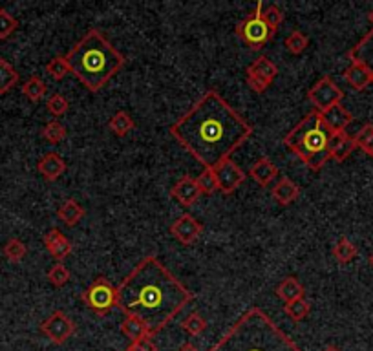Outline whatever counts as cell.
<instances>
[{
  "mask_svg": "<svg viewBox=\"0 0 373 351\" xmlns=\"http://www.w3.org/2000/svg\"><path fill=\"white\" fill-rule=\"evenodd\" d=\"M48 282L52 285H55V287H62V285H66L68 282H70V271L66 269V266L62 264V262H57V264H53L52 267H50V271H48Z\"/></svg>",
  "mask_w": 373,
  "mask_h": 351,
  "instance_id": "8d00e7d4",
  "label": "cell"
},
{
  "mask_svg": "<svg viewBox=\"0 0 373 351\" xmlns=\"http://www.w3.org/2000/svg\"><path fill=\"white\" fill-rule=\"evenodd\" d=\"M283 46H286V50H288L289 53L300 55V53L306 52L307 46H309V38H307V35L304 34V31H300V29H293V31L286 37V41H283Z\"/></svg>",
  "mask_w": 373,
  "mask_h": 351,
  "instance_id": "f546056e",
  "label": "cell"
},
{
  "mask_svg": "<svg viewBox=\"0 0 373 351\" xmlns=\"http://www.w3.org/2000/svg\"><path fill=\"white\" fill-rule=\"evenodd\" d=\"M76 322L64 311H61V309L53 311L44 322H41V333H43L44 337L50 338L53 344H57V346H61L66 341H70L76 335Z\"/></svg>",
  "mask_w": 373,
  "mask_h": 351,
  "instance_id": "9c48e42d",
  "label": "cell"
},
{
  "mask_svg": "<svg viewBox=\"0 0 373 351\" xmlns=\"http://www.w3.org/2000/svg\"><path fill=\"white\" fill-rule=\"evenodd\" d=\"M283 311H286V315H288L293 322H300V320H304L307 315L311 313V304H309L306 299H298L293 300V302H288L286 308H283Z\"/></svg>",
  "mask_w": 373,
  "mask_h": 351,
  "instance_id": "d6a6232c",
  "label": "cell"
},
{
  "mask_svg": "<svg viewBox=\"0 0 373 351\" xmlns=\"http://www.w3.org/2000/svg\"><path fill=\"white\" fill-rule=\"evenodd\" d=\"M37 171L46 181H55L66 172V162L57 152H48L37 162Z\"/></svg>",
  "mask_w": 373,
  "mask_h": 351,
  "instance_id": "2e32d148",
  "label": "cell"
},
{
  "mask_svg": "<svg viewBox=\"0 0 373 351\" xmlns=\"http://www.w3.org/2000/svg\"><path fill=\"white\" fill-rule=\"evenodd\" d=\"M44 245H46L48 252H50L57 262H62L64 258L70 257L71 242L59 229H50V231L44 234Z\"/></svg>",
  "mask_w": 373,
  "mask_h": 351,
  "instance_id": "9a60e30c",
  "label": "cell"
},
{
  "mask_svg": "<svg viewBox=\"0 0 373 351\" xmlns=\"http://www.w3.org/2000/svg\"><path fill=\"white\" fill-rule=\"evenodd\" d=\"M214 174H216L218 185H220V190L223 194H232L238 187L246 181V172L241 171L240 166L237 163L232 162L231 157L229 159H223L222 163H218L213 169Z\"/></svg>",
  "mask_w": 373,
  "mask_h": 351,
  "instance_id": "30bf717a",
  "label": "cell"
},
{
  "mask_svg": "<svg viewBox=\"0 0 373 351\" xmlns=\"http://www.w3.org/2000/svg\"><path fill=\"white\" fill-rule=\"evenodd\" d=\"M249 176L253 178V181L258 183L260 187H267L271 181L279 176V166L274 165L269 157H260V159L249 169Z\"/></svg>",
  "mask_w": 373,
  "mask_h": 351,
  "instance_id": "d6986e66",
  "label": "cell"
},
{
  "mask_svg": "<svg viewBox=\"0 0 373 351\" xmlns=\"http://www.w3.org/2000/svg\"><path fill=\"white\" fill-rule=\"evenodd\" d=\"M368 262H370V266H372V269H373V252H372V255H370Z\"/></svg>",
  "mask_w": 373,
  "mask_h": 351,
  "instance_id": "bcb514c9",
  "label": "cell"
},
{
  "mask_svg": "<svg viewBox=\"0 0 373 351\" xmlns=\"http://www.w3.org/2000/svg\"><path fill=\"white\" fill-rule=\"evenodd\" d=\"M322 351H342L339 346H333V344H330V346H326Z\"/></svg>",
  "mask_w": 373,
  "mask_h": 351,
  "instance_id": "ee69618b",
  "label": "cell"
},
{
  "mask_svg": "<svg viewBox=\"0 0 373 351\" xmlns=\"http://www.w3.org/2000/svg\"><path fill=\"white\" fill-rule=\"evenodd\" d=\"M357 257V247H355V243L351 242V240H348V238H340L339 242L335 243V247H333V258H335L339 264H350L353 258Z\"/></svg>",
  "mask_w": 373,
  "mask_h": 351,
  "instance_id": "f1b7e54d",
  "label": "cell"
},
{
  "mask_svg": "<svg viewBox=\"0 0 373 351\" xmlns=\"http://www.w3.org/2000/svg\"><path fill=\"white\" fill-rule=\"evenodd\" d=\"M262 19H264V22L267 24V26L273 29V31H279V28L282 26V22H283V13L279 6L271 4L264 10V13H262Z\"/></svg>",
  "mask_w": 373,
  "mask_h": 351,
  "instance_id": "ab89813d",
  "label": "cell"
},
{
  "mask_svg": "<svg viewBox=\"0 0 373 351\" xmlns=\"http://www.w3.org/2000/svg\"><path fill=\"white\" fill-rule=\"evenodd\" d=\"M348 59L366 68L373 81V28L348 52Z\"/></svg>",
  "mask_w": 373,
  "mask_h": 351,
  "instance_id": "7c38bea8",
  "label": "cell"
},
{
  "mask_svg": "<svg viewBox=\"0 0 373 351\" xmlns=\"http://www.w3.org/2000/svg\"><path fill=\"white\" fill-rule=\"evenodd\" d=\"M2 255L6 260H10L11 264H19L24 260V257L28 255V247L26 243L20 242L19 238H10L6 245L2 247Z\"/></svg>",
  "mask_w": 373,
  "mask_h": 351,
  "instance_id": "83f0119b",
  "label": "cell"
},
{
  "mask_svg": "<svg viewBox=\"0 0 373 351\" xmlns=\"http://www.w3.org/2000/svg\"><path fill=\"white\" fill-rule=\"evenodd\" d=\"M207 320H205L202 315L198 313V311H194V313H190L189 317L185 318L183 322H181V329H183L185 333H189V335H192V337H198V335H202V333L207 331Z\"/></svg>",
  "mask_w": 373,
  "mask_h": 351,
  "instance_id": "836d02e7",
  "label": "cell"
},
{
  "mask_svg": "<svg viewBox=\"0 0 373 351\" xmlns=\"http://www.w3.org/2000/svg\"><path fill=\"white\" fill-rule=\"evenodd\" d=\"M121 333H123L125 337H127L130 342H136V341H139V338L150 337V335H148L147 326H145V324H143L141 320L136 317H125V320L121 322Z\"/></svg>",
  "mask_w": 373,
  "mask_h": 351,
  "instance_id": "4316f807",
  "label": "cell"
},
{
  "mask_svg": "<svg viewBox=\"0 0 373 351\" xmlns=\"http://www.w3.org/2000/svg\"><path fill=\"white\" fill-rule=\"evenodd\" d=\"M344 99V92L340 90L330 76L321 77L315 85L307 90V101L315 106V110H318L321 114H324L326 110L333 108V106L340 105Z\"/></svg>",
  "mask_w": 373,
  "mask_h": 351,
  "instance_id": "ba28073f",
  "label": "cell"
},
{
  "mask_svg": "<svg viewBox=\"0 0 373 351\" xmlns=\"http://www.w3.org/2000/svg\"><path fill=\"white\" fill-rule=\"evenodd\" d=\"M322 121L326 124V129L330 130V134L346 132V129L353 123V114L348 112L342 105H337L322 114Z\"/></svg>",
  "mask_w": 373,
  "mask_h": 351,
  "instance_id": "e0dca14e",
  "label": "cell"
},
{
  "mask_svg": "<svg viewBox=\"0 0 373 351\" xmlns=\"http://www.w3.org/2000/svg\"><path fill=\"white\" fill-rule=\"evenodd\" d=\"M276 296L282 299L286 304L288 302H293V300L304 299L306 296V291H304V285L298 282V278L295 276H288V278H283L279 285H276Z\"/></svg>",
  "mask_w": 373,
  "mask_h": 351,
  "instance_id": "7402d4cb",
  "label": "cell"
},
{
  "mask_svg": "<svg viewBox=\"0 0 373 351\" xmlns=\"http://www.w3.org/2000/svg\"><path fill=\"white\" fill-rule=\"evenodd\" d=\"M170 136L199 165L214 169L253 136V127L216 90H209L170 127Z\"/></svg>",
  "mask_w": 373,
  "mask_h": 351,
  "instance_id": "6da1fadb",
  "label": "cell"
},
{
  "mask_svg": "<svg viewBox=\"0 0 373 351\" xmlns=\"http://www.w3.org/2000/svg\"><path fill=\"white\" fill-rule=\"evenodd\" d=\"M46 73L52 77L53 81H62L70 73V66L64 55H55L52 61L46 64Z\"/></svg>",
  "mask_w": 373,
  "mask_h": 351,
  "instance_id": "d590c367",
  "label": "cell"
},
{
  "mask_svg": "<svg viewBox=\"0 0 373 351\" xmlns=\"http://www.w3.org/2000/svg\"><path fill=\"white\" fill-rule=\"evenodd\" d=\"M57 218L62 223H66L68 227H76L80 220L85 218V207L77 201V199H66L59 205L57 209Z\"/></svg>",
  "mask_w": 373,
  "mask_h": 351,
  "instance_id": "ffe728a7",
  "label": "cell"
},
{
  "mask_svg": "<svg viewBox=\"0 0 373 351\" xmlns=\"http://www.w3.org/2000/svg\"><path fill=\"white\" fill-rule=\"evenodd\" d=\"M300 196V189L293 180H289L288 176H282L276 183H274L273 190H271V198L282 207H288L289 203H293L295 199Z\"/></svg>",
  "mask_w": 373,
  "mask_h": 351,
  "instance_id": "ac0fdd59",
  "label": "cell"
},
{
  "mask_svg": "<svg viewBox=\"0 0 373 351\" xmlns=\"http://www.w3.org/2000/svg\"><path fill=\"white\" fill-rule=\"evenodd\" d=\"M355 147L360 148L366 156L373 157V124H363V129L353 136Z\"/></svg>",
  "mask_w": 373,
  "mask_h": 351,
  "instance_id": "1f68e13d",
  "label": "cell"
},
{
  "mask_svg": "<svg viewBox=\"0 0 373 351\" xmlns=\"http://www.w3.org/2000/svg\"><path fill=\"white\" fill-rule=\"evenodd\" d=\"M190 293L157 257H145L115 287V308L139 318L154 337L192 302Z\"/></svg>",
  "mask_w": 373,
  "mask_h": 351,
  "instance_id": "7a4b0ae2",
  "label": "cell"
},
{
  "mask_svg": "<svg viewBox=\"0 0 373 351\" xmlns=\"http://www.w3.org/2000/svg\"><path fill=\"white\" fill-rule=\"evenodd\" d=\"M262 13H264V2L260 0V2H256L253 11H251L246 19L238 24L237 29H234V34H237L251 50H255V52L262 50V48L276 35V31H273V29L264 22Z\"/></svg>",
  "mask_w": 373,
  "mask_h": 351,
  "instance_id": "8992f818",
  "label": "cell"
},
{
  "mask_svg": "<svg viewBox=\"0 0 373 351\" xmlns=\"http://www.w3.org/2000/svg\"><path fill=\"white\" fill-rule=\"evenodd\" d=\"M178 351H199V350H198V348H196V346H192V344H190V342H185L183 346H181Z\"/></svg>",
  "mask_w": 373,
  "mask_h": 351,
  "instance_id": "7bdbcfd3",
  "label": "cell"
},
{
  "mask_svg": "<svg viewBox=\"0 0 373 351\" xmlns=\"http://www.w3.org/2000/svg\"><path fill=\"white\" fill-rule=\"evenodd\" d=\"M344 81L357 92L366 90L370 85H373L372 76L368 73V70L364 66H360V64H357V62H351L350 66L346 68Z\"/></svg>",
  "mask_w": 373,
  "mask_h": 351,
  "instance_id": "44dd1931",
  "label": "cell"
},
{
  "mask_svg": "<svg viewBox=\"0 0 373 351\" xmlns=\"http://www.w3.org/2000/svg\"><path fill=\"white\" fill-rule=\"evenodd\" d=\"M202 231H204V225L194 218L192 214H181L180 218L169 227V233L183 245H190V243L196 242Z\"/></svg>",
  "mask_w": 373,
  "mask_h": 351,
  "instance_id": "8fae6325",
  "label": "cell"
},
{
  "mask_svg": "<svg viewBox=\"0 0 373 351\" xmlns=\"http://www.w3.org/2000/svg\"><path fill=\"white\" fill-rule=\"evenodd\" d=\"M19 29V20L4 8H0V41L10 38Z\"/></svg>",
  "mask_w": 373,
  "mask_h": 351,
  "instance_id": "f35d334b",
  "label": "cell"
},
{
  "mask_svg": "<svg viewBox=\"0 0 373 351\" xmlns=\"http://www.w3.org/2000/svg\"><path fill=\"white\" fill-rule=\"evenodd\" d=\"M80 300H83L86 308L94 311L95 315L106 317V315L115 308V287L110 284L108 278L99 276V278H95V280L83 291Z\"/></svg>",
  "mask_w": 373,
  "mask_h": 351,
  "instance_id": "52a82bcc",
  "label": "cell"
},
{
  "mask_svg": "<svg viewBox=\"0 0 373 351\" xmlns=\"http://www.w3.org/2000/svg\"><path fill=\"white\" fill-rule=\"evenodd\" d=\"M48 86L46 83L41 79L38 76H31L28 81L22 85V95L26 99H29L31 103H41L46 97Z\"/></svg>",
  "mask_w": 373,
  "mask_h": 351,
  "instance_id": "484cf974",
  "label": "cell"
},
{
  "mask_svg": "<svg viewBox=\"0 0 373 351\" xmlns=\"http://www.w3.org/2000/svg\"><path fill=\"white\" fill-rule=\"evenodd\" d=\"M246 83L251 90L255 92V94H265L267 88L271 86L269 81H265V79H262V77L255 76V73H251V71H247V70H246Z\"/></svg>",
  "mask_w": 373,
  "mask_h": 351,
  "instance_id": "60d3db41",
  "label": "cell"
},
{
  "mask_svg": "<svg viewBox=\"0 0 373 351\" xmlns=\"http://www.w3.org/2000/svg\"><path fill=\"white\" fill-rule=\"evenodd\" d=\"M355 141L353 136H350L348 132H337L330 134V143H328V150H330L331 159H335L337 163L346 162L348 157L353 154L355 150Z\"/></svg>",
  "mask_w": 373,
  "mask_h": 351,
  "instance_id": "5bb4252c",
  "label": "cell"
},
{
  "mask_svg": "<svg viewBox=\"0 0 373 351\" xmlns=\"http://www.w3.org/2000/svg\"><path fill=\"white\" fill-rule=\"evenodd\" d=\"M209 351H304L260 308H251Z\"/></svg>",
  "mask_w": 373,
  "mask_h": 351,
  "instance_id": "277c9868",
  "label": "cell"
},
{
  "mask_svg": "<svg viewBox=\"0 0 373 351\" xmlns=\"http://www.w3.org/2000/svg\"><path fill=\"white\" fill-rule=\"evenodd\" d=\"M64 57L71 73L92 94L99 92L125 66L123 53H119L95 28L88 29Z\"/></svg>",
  "mask_w": 373,
  "mask_h": 351,
  "instance_id": "3957f363",
  "label": "cell"
},
{
  "mask_svg": "<svg viewBox=\"0 0 373 351\" xmlns=\"http://www.w3.org/2000/svg\"><path fill=\"white\" fill-rule=\"evenodd\" d=\"M46 110L55 119L61 117V115H64L70 110V101L62 94H52L46 101Z\"/></svg>",
  "mask_w": 373,
  "mask_h": 351,
  "instance_id": "74e56055",
  "label": "cell"
},
{
  "mask_svg": "<svg viewBox=\"0 0 373 351\" xmlns=\"http://www.w3.org/2000/svg\"><path fill=\"white\" fill-rule=\"evenodd\" d=\"M108 129L113 136H118V138H125V136H128V134L136 129V121H134L132 115L128 114V112L119 110V112H115V114L110 117Z\"/></svg>",
  "mask_w": 373,
  "mask_h": 351,
  "instance_id": "603a6c76",
  "label": "cell"
},
{
  "mask_svg": "<svg viewBox=\"0 0 373 351\" xmlns=\"http://www.w3.org/2000/svg\"><path fill=\"white\" fill-rule=\"evenodd\" d=\"M43 138L46 139L48 143H52V145H57V143H61L62 139L68 136L66 127L59 121V119H52V121H48L46 124L43 127Z\"/></svg>",
  "mask_w": 373,
  "mask_h": 351,
  "instance_id": "4dcf8cb0",
  "label": "cell"
},
{
  "mask_svg": "<svg viewBox=\"0 0 373 351\" xmlns=\"http://www.w3.org/2000/svg\"><path fill=\"white\" fill-rule=\"evenodd\" d=\"M19 71L15 70L13 64L6 59H0V95L8 94L19 85Z\"/></svg>",
  "mask_w": 373,
  "mask_h": 351,
  "instance_id": "d4e9b609",
  "label": "cell"
},
{
  "mask_svg": "<svg viewBox=\"0 0 373 351\" xmlns=\"http://www.w3.org/2000/svg\"><path fill=\"white\" fill-rule=\"evenodd\" d=\"M196 183H198V189L202 194L205 196H213L214 192L220 190V185H218L216 174H214L213 169H204V172L196 178Z\"/></svg>",
  "mask_w": 373,
  "mask_h": 351,
  "instance_id": "e575fe53",
  "label": "cell"
},
{
  "mask_svg": "<svg viewBox=\"0 0 373 351\" xmlns=\"http://www.w3.org/2000/svg\"><path fill=\"white\" fill-rule=\"evenodd\" d=\"M125 351H157V346L156 342H154V338L145 337L139 338V341L136 342H130V346H128Z\"/></svg>",
  "mask_w": 373,
  "mask_h": 351,
  "instance_id": "b9f144b4",
  "label": "cell"
},
{
  "mask_svg": "<svg viewBox=\"0 0 373 351\" xmlns=\"http://www.w3.org/2000/svg\"><path fill=\"white\" fill-rule=\"evenodd\" d=\"M368 20H370V22H372V26H373V10L370 11V15H368Z\"/></svg>",
  "mask_w": 373,
  "mask_h": 351,
  "instance_id": "f6af8a7d",
  "label": "cell"
},
{
  "mask_svg": "<svg viewBox=\"0 0 373 351\" xmlns=\"http://www.w3.org/2000/svg\"><path fill=\"white\" fill-rule=\"evenodd\" d=\"M247 71L262 77V79H265V81L273 83L274 79H276V76H279V66H276V64H274L269 57L260 55V57L255 59V61L251 62L249 66H247Z\"/></svg>",
  "mask_w": 373,
  "mask_h": 351,
  "instance_id": "cb8c5ba5",
  "label": "cell"
},
{
  "mask_svg": "<svg viewBox=\"0 0 373 351\" xmlns=\"http://www.w3.org/2000/svg\"><path fill=\"white\" fill-rule=\"evenodd\" d=\"M170 196L180 201V205L183 207H190L199 199L202 192L198 189V183H196V178L192 176H183L180 180L176 181V185L170 189Z\"/></svg>",
  "mask_w": 373,
  "mask_h": 351,
  "instance_id": "4fadbf2b",
  "label": "cell"
},
{
  "mask_svg": "<svg viewBox=\"0 0 373 351\" xmlns=\"http://www.w3.org/2000/svg\"><path fill=\"white\" fill-rule=\"evenodd\" d=\"M330 130L322 121L318 110L307 112L293 129L283 136V145L297 154L311 171H321L331 159L330 150Z\"/></svg>",
  "mask_w": 373,
  "mask_h": 351,
  "instance_id": "5b68a950",
  "label": "cell"
}]
</instances>
